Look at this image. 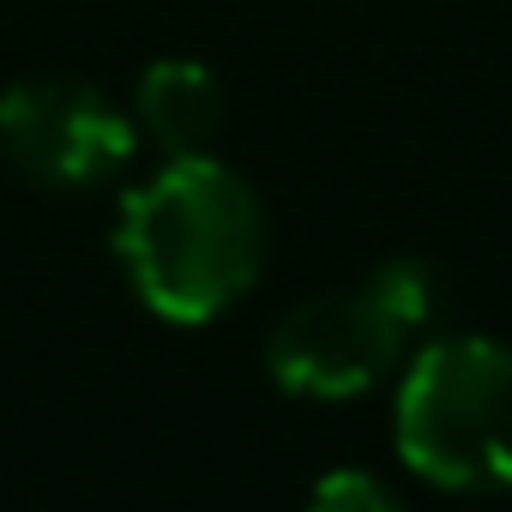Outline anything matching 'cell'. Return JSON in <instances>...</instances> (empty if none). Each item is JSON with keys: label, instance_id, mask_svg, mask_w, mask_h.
<instances>
[{"label": "cell", "instance_id": "obj_5", "mask_svg": "<svg viewBox=\"0 0 512 512\" xmlns=\"http://www.w3.org/2000/svg\"><path fill=\"white\" fill-rule=\"evenodd\" d=\"M229 97L223 79L193 61V55H163L139 73L133 91V127L163 151V157H211L223 133Z\"/></svg>", "mask_w": 512, "mask_h": 512}, {"label": "cell", "instance_id": "obj_1", "mask_svg": "<svg viewBox=\"0 0 512 512\" xmlns=\"http://www.w3.org/2000/svg\"><path fill=\"white\" fill-rule=\"evenodd\" d=\"M272 223L253 181L217 157H169L127 187L115 260L145 314L163 326H211L266 272Z\"/></svg>", "mask_w": 512, "mask_h": 512}, {"label": "cell", "instance_id": "obj_2", "mask_svg": "<svg viewBox=\"0 0 512 512\" xmlns=\"http://www.w3.org/2000/svg\"><path fill=\"white\" fill-rule=\"evenodd\" d=\"M446 320V278L428 260H380L362 284L308 296L290 308L266 338V374L290 398H362L398 362L410 344Z\"/></svg>", "mask_w": 512, "mask_h": 512}, {"label": "cell", "instance_id": "obj_6", "mask_svg": "<svg viewBox=\"0 0 512 512\" xmlns=\"http://www.w3.org/2000/svg\"><path fill=\"white\" fill-rule=\"evenodd\" d=\"M314 506H338V512H392L398 494L368 476V470H332L326 482H314Z\"/></svg>", "mask_w": 512, "mask_h": 512}, {"label": "cell", "instance_id": "obj_3", "mask_svg": "<svg viewBox=\"0 0 512 512\" xmlns=\"http://www.w3.org/2000/svg\"><path fill=\"white\" fill-rule=\"evenodd\" d=\"M392 446L446 494H512V344L476 332L422 344L392 398Z\"/></svg>", "mask_w": 512, "mask_h": 512}, {"label": "cell", "instance_id": "obj_4", "mask_svg": "<svg viewBox=\"0 0 512 512\" xmlns=\"http://www.w3.org/2000/svg\"><path fill=\"white\" fill-rule=\"evenodd\" d=\"M139 151L133 115L85 79H19L0 91V157L31 187L91 193Z\"/></svg>", "mask_w": 512, "mask_h": 512}]
</instances>
